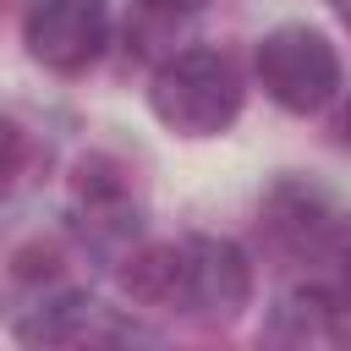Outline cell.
Segmentation results:
<instances>
[{
  "mask_svg": "<svg viewBox=\"0 0 351 351\" xmlns=\"http://www.w3.org/2000/svg\"><path fill=\"white\" fill-rule=\"evenodd\" d=\"M148 110L181 137H219L241 115V71L219 49H181L159 60L148 82Z\"/></svg>",
  "mask_w": 351,
  "mask_h": 351,
  "instance_id": "6da1fadb",
  "label": "cell"
},
{
  "mask_svg": "<svg viewBox=\"0 0 351 351\" xmlns=\"http://www.w3.org/2000/svg\"><path fill=\"white\" fill-rule=\"evenodd\" d=\"M252 66H258L263 93L280 110H291V115H313V110H324L340 93V55H335V44L318 27H302V22L263 33Z\"/></svg>",
  "mask_w": 351,
  "mask_h": 351,
  "instance_id": "7a4b0ae2",
  "label": "cell"
},
{
  "mask_svg": "<svg viewBox=\"0 0 351 351\" xmlns=\"http://www.w3.org/2000/svg\"><path fill=\"white\" fill-rule=\"evenodd\" d=\"M22 44L49 71H88L110 44L104 0H27Z\"/></svg>",
  "mask_w": 351,
  "mask_h": 351,
  "instance_id": "3957f363",
  "label": "cell"
},
{
  "mask_svg": "<svg viewBox=\"0 0 351 351\" xmlns=\"http://www.w3.org/2000/svg\"><path fill=\"white\" fill-rule=\"evenodd\" d=\"M186 247V280H181V313L203 324H230L252 296V263L225 236H192Z\"/></svg>",
  "mask_w": 351,
  "mask_h": 351,
  "instance_id": "277c9868",
  "label": "cell"
},
{
  "mask_svg": "<svg viewBox=\"0 0 351 351\" xmlns=\"http://www.w3.org/2000/svg\"><path fill=\"white\" fill-rule=\"evenodd\" d=\"M263 230L285 258H329L340 247V219L329 197L307 181H274L263 197Z\"/></svg>",
  "mask_w": 351,
  "mask_h": 351,
  "instance_id": "5b68a950",
  "label": "cell"
},
{
  "mask_svg": "<svg viewBox=\"0 0 351 351\" xmlns=\"http://www.w3.org/2000/svg\"><path fill=\"white\" fill-rule=\"evenodd\" d=\"M71 203L82 214V230H93L99 241H121V236H137L143 225V208L132 197V181H126V165H115L110 154H88L71 176Z\"/></svg>",
  "mask_w": 351,
  "mask_h": 351,
  "instance_id": "8992f818",
  "label": "cell"
},
{
  "mask_svg": "<svg viewBox=\"0 0 351 351\" xmlns=\"http://www.w3.org/2000/svg\"><path fill=\"white\" fill-rule=\"evenodd\" d=\"M16 335L27 346H115V340H132L137 329L121 324L104 302H93L88 291H66V296H49L33 318L16 324Z\"/></svg>",
  "mask_w": 351,
  "mask_h": 351,
  "instance_id": "52a82bcc",
  "label": "cell"
},
{
  "mask_svg": "<svg viewBox=\"0 0 351 351\" xmlns=\"http://www.w3.org/2000/svg\"><path fill=\"white\" fill-rule=\"evenodd\" d=\"M346 296H329L324 285H302L291 296L274 302L263 340L269 346H291V351H335L351 346V324H346Z\"/></svg>",
  "mask_w": 351,
  "mask_h": 351,
  "instance_id": "ba28073f",
  "label": "cell"
},
{
  "mask_svg": "<svg viewBox=\"0 0 351 351\" xmlns=\"http://www.w3.org/2000/svg\"><path fill=\"white\" fill-rule=\"evenodd\" d=\"M181 280H186V247H143L121 269L126 296L143 307H181Z\"/></svg>",
  "mask_w": 351,
  "mask_h": 351,
  "instance_id": "9c48e42d",
  "label": "cell"
},
{
  "mask_svg": "<svg viewBox=\"0 0 351 351\" xmlns=\"http://www.w3.org/2000/svg\"><path fill=\"white\" fill-rule=\"evenodd\" d=\"M11 274L27 285V280H55L60 274V247L55 241H27L16 258H11Z\"/></svg>",
  "mask_w": 351,
  "mask_h": 351,
  "instance_id": "30bf717a",
  "label": "cell"
},
{
  "mask_svg": "<svg viewBox=\"0 0 351 351\" xmlns=\"http://www.w3.org/2000/svg\"><path fill=\"white\" fill-rule=\"evenodd\" d=\"M335 258H340V296H346V307H351V225L340 230V247H335Z\"/></svg>",
  "mask_w": 351,
  "mask_h": 351,
  "instance_id": "8fae6325",
  "label": "cell"
},
{
  "mask_svg": "<svg viewBox=\"0 0 351 351\" xmlns=\"http://www.w3.org/2000/svg\"><path fill=\"white\" fill-rule=\"evenodd\" d=\"M335 143L340 148H351V99L340 104V115H335Z\"/></svg>",
  "mask_w": 351,
  "mask_h": 351,
  "instance_id": "7c38bea8",
  "label": "cell"
},
{
  "mask_svg": "<svg viewBox=\"0 0 351 351\" xmlns=\"http://www.w3.org/2000/svg\"><path fill=\"white\" fill-rule=\"evenodd\" d=\"M143 11H165V16H176V11H192L197 0H137Z\"/></svg>",
  "mask_w": 351,
  "mask_h": 351,
  "instance_id": "4fadbf2b",
  "label": "cell"
},
{
  "mask_svg": "<svg viewBox=\"0 0 351 351\" xmlns=\"http://www.w3.org/2000/svg\"><path fill=\"white\" fill-rule=\"evenodd\" d=\"M329 5H335V11H340V22L351 27V0H329Z\"/></svg>",
  "mask_w": 351,
  "mask_h": 351,
  "instance_id": "5bb4252c",
  "label": "cell"
}]
</instances>
